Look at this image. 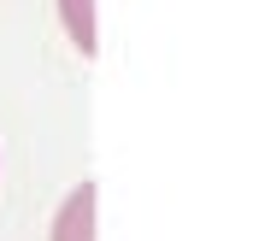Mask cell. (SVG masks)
I'll return each instance as SVG.
<instances>
[{"instance_id":"cell-1","label":"cell","mask_w":253,"mask_h":241,"mask_svg":"<svg viewBox=\"0 0 253 241\" xmlns=\"http://www.w3.org/2000/svg\"><path fill=\"white\" fill-rule=\"evenodd\" d=\"M53 241H94V182H77L53 218Z\"/></svg>"},{"instance_id":"cell-2","label":"cell","mask_w":253,"mask_h":241,"mask_svg":"<svg viewBox=\"0 0 253 241\" xmlns=\"http://www.w3.org/2000/svg\"><path fill=\"white\" fill-rule=\"evenodd\" d=\"M59 18L71 30V41L83 53H94V0H59Z\"/></svg>"}]
</instances>
